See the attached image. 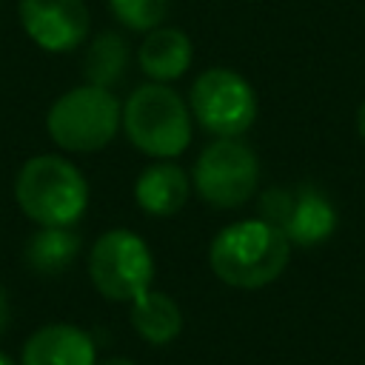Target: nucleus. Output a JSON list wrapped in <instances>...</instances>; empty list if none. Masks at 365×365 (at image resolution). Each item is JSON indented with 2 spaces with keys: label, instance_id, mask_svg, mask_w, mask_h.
<instances>
[{
  "label": "nucleus",
  "instance_id": "18",
  "mask_svg": "<svg viewBox=\"0 0 365 365\" xmlns=\"http://www.w3.org/2000/svg\"><path fill=\"white\" fill-rule=\"evenodd\" d=\"M356 131H359V137L365 140V103H362L359 111H356Z\"/></svg>",
  "mask_w": 365,
  "mask_h": 365
},
{
  "label": "nucleus",
  "instance_id": "5",
  "mask_svg": "<svg viewBox=\"0 0 365 365\" xmlns=\"http://www.w3.org/2000/svg\"><path fill=\"white\" fill-rule=\"evenodd\" d=\"M88 277L106 299L134 302L154 279V259L145 240L128 228L106 231L91 248Z\"/></svg>",
  "mask_w": 365,
  "mask_h": 365
},
{
  "label": "nucleus",
  "instance_id": "14",
  "mask_svg": "<svg viewBox=\"0 0 365 365\" xmlns=\"http://www.w3.org/2000/svg\"><path fill=\"white\" fill-rule=\"evenodd\" d=\"M131 325L151 345H165L182 331L180 305L163 291H145L131 302Z\"/></svg>",
  "mask_w": 365,
  "mask_h": 365
},
{
  "label": "nucleus",
  "instance_id": "15",
  "mask_svg": "<svg viewBox=\"0 0 365 365\" xmlns=\"http://www.w3.org/2000/svg\"><path fill=\"white\" fill-rule=\"evenodd\" d=\"M128 66V43L123 34L117 31H103L94 37V43L86 51V80L88 86H100V88H111L123 80Z\"/></svg>",
  "mask_w": 365,
  "mask_h": 365
},
{
  "label": "nucleus",
  "instance_id": "17",
  "mask_svg": "<svg viewBox=\"0 0 365 365\" xmlns=\"http://www.w3.org/2000/svg\"><path fill=\"white\" fill-rule=\"evenodd\" d=\"M6 325H9V297H6V291L0 288V334L6 331Z\"/></svg>",
  "mask_w": 365,
  "mask_h": 365
},
{
  "label": "nucleus",
  "instance_id": "3",
  "mask_svg": "<svg viewBox=\"0 0 365 365\" xmlns=\"http://www.w3.org/2000/svg\"><path fill=\"white\" fill-rule=\"evenodd\" d=\"M123 128L131 145L157 160H171L191 143L188 106L165 83H148L131 91L123 108Z\"/></svg>",
  "mask_w": 365,
  "mask_h": 365
},
{
  "label": "nucleus",
  "instance_id": "2",
  "mask_svg": "<svg viewBox=\"0 0 365 365\" xmlns=\"http://www.w3.org/2000/svg\"><path fill=\"white\" fill-rule=\"evenodd\" d=\"M14 197L37 225H74L88 205V182L74 163L37 154L17 171Z\"/></svg>",
  "mask_w": 365,
  "mask_h": 365
},
{
  "label": "nucleus",
  "instance_id": "20",
  "mask_svg": "<svg viewBox=\"0 0 365 365\" xmlns=\"http://www.w3.org/2000/svg\"><path fill=\"white\" fill-rule=\"evenodd\" d=\"M0 365H14V359H9L6 354H0Z\"/></svg>",
  "mask_w": 365,
  "mask_h": 365
},
{
  "label": "nucleus",
  "instance_id": "12",
  "mask_svg": "<svg viewBox=\"0 0 365 365\" xmlns=\"http://www.w3.org/2000/svg\"><path fill=\"white\" fill-rule=\"evenodd\" d=\"M137 60H140L143 74L151 77L154 83L177 80L191 66V40L180 29L157 26L145 34Z\"/></svg>",
  "mask_w": 365,
  "mask_h": 365
},
{
  "label": "nucleus",
  "instance_id": "16",
  "mask_svg": "<svg viewBox=\"0 0 365 365\" xmlns=\"http://www.w3.org/2000/svg\"><path fill=\"white\" fill-rule=\"evenodd\" d=\"M114 17L134 31L157 29L168 14V0H108Z\"/></svg>",
  "mask_w": 365,
  "mask_h": 365
},
{
  "label": "nucleus",
  "instance_id": "8",
  "mask_svg": "<svg viewBox=\"0 0 365 365\" xmlns=\"http://www.w3.org/2000/svg\"><path fill=\"white\" fill-rule=\"evenodd\" d=\"M259 220L277 225L291 245L302 248L325 242L336 228V211L331 200L308 182L297 191L268 188L259 197Z\"/></svg>",
  "mask_w": 365,
  "mask_h": 365
},
{
  "label": "nucleus",
  "instance_id": "13",
  "mask_svg": "<svg viewBox=\"0 0 365 365\" xmlns=\"http://www.w3.org/2000/svg\"><path fill=\"white\" fill-rule=\"evenodd\" d=\"M80 254V237L71 225H40L26 242V265L40 277L63 274Z\"/></svg>",
  "mask_w": 365,
  "mask_h": 365
},
{
  "label": "nucleus",
  "instance_id": "19",
  "mask_svg": "<svg viewBox=\"0 0 365 365\" xmlns=\"http://www.w3.org/2000/svg\"><path fill=\"white\" fill-rule=\"evenodd\" d=\"M100 365H137V362H131L128 356H108V359L100 362Z\"/></svg>",
  "mask_w": 365,
  "mask_h": 365
},
{
  "label": "nucleus",
  "instance_id": "4",
  "mask_svg": "<svg viewBox=\"0 0 365 365\" xmlns=\"http://www.w3.org/2000/svg\"><path fill=\"white\" fill-rule=\"evenodd\" d=\"M123 120L120 103L108 88L80 86L57 97L46 125L51 140L66 151H100L106 148Z\"/></svg>",
  "mask_w": 365,
  "mask_h": 365
},
{
  "label": "nucleus",
  "instance_id": "10",
  "mask_svg": "<svg viewBox=\"0 0 365 365\" xmlns=\"http://www.w3.org/2000/svg\"><path fill=\"white\" fill-rule=\"evenodd\" d=\"M91 336L68 322L37 328L23 345V365H94Z\"/></svg>",
  "mask_w": 365,
  "mask_h": 365
},
{
  "label": "nucleus",
  "instance_id": "9",
  "mask_svg": "<svg viewBox=\"0 0 365 365\" xmlns=\"http://www.w3.org/2000/svg\"><path fill=\"white\" fill-rule=\"evenodd\" d=\"M26 34L46 51H71L88 37V9L83 0H20Z\"/></svg>",
  "mask_w": 365,
  "mask_h": 365
},
{
  "label": "nucleus",
  "instance_id": "7",
  "mask_svg": "<svg viewBox=\"0 0 365 365\" xmlns=\"http://www.w3.org/2000/svg\"><path fill=\"white\" fill-rule=\"evenodd\" d=\"M191 114L214 137H240L257 117V94L251 83L231 68L202 71L188 94Z\"/></svg>",
  "mask_w": 365,
  "mask_h": 365
},
{
  "label": "nucleus",
  "instance_id": "11",
  "mask_svg": "<svg viewBox=\"0 0 365 365\" xmlns=\"http://www.w3.org/2000/svg\"><path fill=\"white\" fill-rule=\"evenodd\" d=\"M188 174L168 160L151 163L134 182L137 205L151 217H171L177 214L188 200Z\"/></svg>",
  "mask_w": 365,
  "mask_h": 365
},
{
  "label": "nucleus",
  "instance_id": "6",
  "mask_svg": "<svg viewBox=\"0 0 365 365\" xmlns=\"http://www.w3.org/2000/svg\"><path fill=\"white\" fill-rule=\"evenodd\" d=\"M259 180L257 154L237 137H217L194 163V188L214 208H240Z\"/></svg>",
  "mask_w": 365,
  "mask_h": 365
},
{
  "label": "nucleus",
  "instance_id": "1",
  "mask_svg": "<svg viewBox=\"0 0 365 365\" xmlns=\"http://www.w3.org/2000/svg\"><path fill=\"white\" fill-rule=\"evenodd\" d=\"M291 257L288 237L265 220H240L225 225L208 251L211 271L231 288H262L274 282Z\"/></svg>",
  "mask_w": 365,
  "mask_h": 365
}]
</instances>
